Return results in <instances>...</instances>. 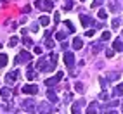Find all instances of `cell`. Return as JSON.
<instances>
[{"instance_id":"cell-3","label":"cell","mask_w":123,"mask_h":114,"mask_svg":"<svg viewBox=\"0 0 123 114\" xmlns=\"http://www.w3.org/2000/svg\"><path fill=\"white\" fill-rule=\"evenodd\" d=\"M64 62H66L68 68H73L75 66V55H73L71 52H64Z\"/></svg>"},{"instance_id":"cell-30","label":"cell","mask_w":123,"mask_h":114,"mask_svg":"<svg viewBox=\"0 0 123 114\" xmlns=\"http://www.w3.org/2000/svg\"><path fill=\"white\" fill-rule=\"evenodd\" d=\"M94 33H95V31H94V29H88V31H87V33H85V35H87V36H94Z\"/></svg>"},{"instance_id":"cell-24","label":"cell","mask_w":123,"mask_h":114,"mask_svg":"<svg viewBox=\"0 0 123 114\" xmlns=\"http://www.w3.org/2000/svg\"><path fill=\"white\" fill-rule=\"evenodd\" d=\"M40 111H43V114H49V111H50V109H49L47 105H43V107H42V105H40Z\"/></svg>"},{"instance_id":"cell-18","label":"cell","mask_w":123,"mask_h":114,"mask_svg":"<svg viewBox=\"0 0 123 114\" xmlns=\"http://www.w3.org/2000/svg\"><path fill=\"white\" fill-rule=\"evenodd\" d=\"M75 86H76V92H80V93H83V90H85V88H83V83H80V81H78V83H76Z\"/></svg>"},{"instance_id":"cell-17","label":"cell","mask_w":123,"mask_h":114,"mask_svg":"<svg viewBox=\"0 0 123 114\" xmlns=\"http://www.w3.org/2000/svg\"><path fill=\"white\" fill-rule=\"evenodd\" d=\"M26 78H28V80H35V78H37V73H33V71H26Z\"/></svg>"},{"instance_id":"cell-28","label":"cell","mask_w":123,"mask_h":114,"mask_svg":"<svg viewBox=\"0 0 123 114\" xmlns=\"http://www.w3.org/2000/svg\"><path fill=\"white\" fill-rule=\"evenodd\" d=\"M101 4H102V0H94V5L92 7H99Z\"/></svg>"},{"instance_id":"cell-31","label":"cell","mask_w":123,"mask_h":114,"mask_svg":"<svg viewBox=\"0 0 123 114\" xmlns=\"http://www.w3.org/2000/svg\"><path fill=\"white\" fill-rule=\"evenodd\" d=\"M47 47H49V48L54 47V42H52V40H47Z\"/></svg>"},{"instance_id":"cell-7","label":"cell","mask_w":123,"mask_h":114,"mask_svg":"<svg viewBox=\"0 0 123 114\" xmlns=\"http://www.w3.org/2000/svg\"><path fill=\"white\" fill-rule=\"evenodd\" d=\"M18 74H19V71L9 73V74L5 76V81H7V83H16V81H18Z\"/></svg>"},{"instance_id":"cell-21","label":"cell","mask_w":123,"mask_h":114,"mask_svg":"<svg viewBox=\"0 0 123 114\" xmlns=\"http://www.w3.org/2000/svg\"><path fill=\"white\" fill-rule=\"evenodd\" d=\"M109 38H111V33H109V31H104V33H102V40L106 42V40H109Z\"/></svg>"},{"instance_id":"cell-16","label":"cell","mask_w":123,"mask_h":114,"mask_svg":"<svg viewBox=\"0 0 123 114\" xmlns=\"http://www.w3.org/2000/svg\"><path fill=\"white\" fill-rule=\"evenodd\" d=\"M18 42H19L18 36H12V38L9 40V45H11V47H16V45H18Z\"/></svg>"},{"instance_id":"cell-12","label":"cell","mask_w":123,"mask_h":114,"mask_svg":"<svg viewBox=\"0 0 123 114\" xmlns=\"http://www.w3.org/2000/svg\"><path fill=\"white\" fill-rule=\"evenodd\" d=\"M0 95H2L4 99H7V97H11V90L9 88H0Z\"/></svg>"},{"instance_id":"cell-9","label":"cell","mask_w":123,"mask_h":114,"mask_svg":"<svg viewBox=\"0 0 123 114\" xmlns=\"http://www.w3.org/2000/svg\"><path fill=\"white\" fill-rule=\"evenodd\" d=\"M38 23L42 24V26H49V23H50V19H49V16H40Z\"/></svg>"},{"instance_id":"cell-15","label":"cell","mask_w":123,"mask_h":114,"mask_svg":"<svg viewBox=\"0 0 123 114\" xmlns=\"http://www.w3.org/2000/svg\"><path fill=\"white\" fill-rule=\"evenodd\" d=\"M97 16H99L101 19H106V17H108V12H106L104 9H99V12H97Z\"/></svg>"},{"instance_id":"cell-8","label":"cell","mask_w":123,"mask_h":114,"mask_svg":"<svg viewBox=\"0 0 123 114\" xmlns=\"http://www.w3.org/2000/svg\"><path fill=\"white\" fill-rule=\"evenodd\" d=\"M73 48H76V50L83 48V42H81V38H75V40H73Z\"/></svg>"},{"instance_id":"cell-2","label":"cell","mask_w":123,"mask_h":114,"mask_svg":"<svg viewBox=\"0 0 123 114\" xmlns=\"http://www.w3.org/2000/svg\"><path fill=\"white\" fill-rule=\"evenodd\" d=\"M30 61H31V54L26 52V50L19 52V55L16 57V62H30Z\"/></svg>"},{"instance_id":"cell-25","label":"cell","mask_w":123,"mask_h":114,"mask_svg":"<svg viewBox=\"0 0 123 114\" xmlns=\"http://www.w3.org/2000/svg\"><path fill=\"white\" fill-rule=\"evenodd\" d=\"M64 24H66V26L71 29V31H75V28H73V24H71V21H66V23H64Z\"/></svg>"},{"instance_id":"cell-23","label":"cell","mask_w":123,"mask_h":114,"mask_svg":"<svg viewBox=\"0 0 123 114\" xmlns=\"http://www.w3.org/2000/svg\"><path fill=\"white\" fill-rule=\"evenodd\" d=\"M73 5H75L73 2H68L66 5H64V11H71V9H73Z\"/></svg>"},{"instance_id":"cell-10","label":"cell","mask_w":123,"mask_h":114,"mask_svg":"<svg viewBox=\"0 0 123 114\" xmlns=\"http://www.w3.org/2000/svg\"><path fill=\"white\" fill-rule=\"evenodd\" d=\"M97 112V104L94 102V104H90L88 105V109H87V114H95Z\"/></svg>"},{"instance_id":"cell-4","label":"cell","mask_w":123,"mask_h":114,"mask_svg":"<svg viewBox=\"0 0 123 114\" xmlns=\"http://www.w3.org/2000/svg\"><path fill=\"white\" fill-rule=\"evenodd\" d=\"M62 74H64V73H57V76L45 80V85H47V86H52V85H55L57 81H61V80H62Z\"/></svg>"},{"instance_id":"cell-34","label":"cell","mask_w":123,"mask_h":114,"mask_svg":"<svg viewBox=\"0 0 123 114\" xmlns=\"http://www.w3.org/2000/svg\"><path fill=\"white\" fill-rule=\"evenodd\" d=\"M109 114H118V112H114V111H113V112H109Z\"/></svg>"},{"instance_id":"cell-14","label":"cell","mask_w":123,"mask_h":114,"mask_svg":"<svg viewBox=\"0 0 123 114\" xmlns=\"http://www.w3.org/2000/svg\"><path fill=\"white\" fill-rule=\"evenodd\" d=\"M47 97H49V99H50L52 102H57V95H55V92L49 90V92H47Z\"/></svg>"},{"instance_id":"cell-32","label":"cell","mask_w":123,"mask_h":114,"mask_svg":"<svg viewBox=\"0 0 123 114\" xmlns=\"http://www.w3.org/2000/svg\"><path fill=\"white\" fill-rule=\"evenodd\" d=\"M106 55H108V57H113V55H114V50H108V52H106Z\"/></svg>"},{"instance_id":"cell-6","label":"cell","mask_w":123,"mask_h":114,"mask_svg":"<svg viewBox=\"0 0 123 114\" xmlns=\"http://www.w3.org/2000/svg\"><path fill=\"white\" fill-rule=\"evenodd\" d=\"M80 23H81V26H83V28H87V26H92V24H95L92 19L88 17V16H83V14L80 16Z\"/></svg>"},{"instance_id":"cell-19","label":"cell","mask_w":123,"mask_h":114,"mask_svg":"<svg viewBox=\"0 0 123 114\" xmlns=\"http://www.w3.org/2000/svg\"><path fill=\"white\" fill-rule=\"evenodd\" d=\"M78 111H80V104H73L71 112H73V114H78Z\"/></svg>"},{"instance_id":"cell-33","label":"cell","mask_w":123,"mask_h":114,"mask_svg":"<svg viewBox=\"0 0 123 114\" xmlns=\"http://www.w3.org/2000/svg\"><path fill=\"white\" fill-rule=\"evenodd\" d=\"M35 54H42V48H40V47H35Z\"/></svg>"},{"instance_id":"cell-11","label":"cell","mask_w":123,"mask_h":114,"mask_svg":"<svg viewBox=\"0 0 123 114\" xmlns=\"http://www.w3.org/2000/svg\"><path fill=\"white\" fill-rule=\"evenodd\" d=\"M7 61H9V59H7V55L5 54H0V68H5L7 66Z\"/></svg>"},{"instance_id":"cell-36","label":"cell","mask_w":123,"mask_h":114,"mask_svg":"<svg viewBox=\"0 0 123 114\" xmlns=\"http://www.w3.org/2000/svg\"><path fill=\"white\" fill-rule=\"evenodd\" d=\"M81 2H85V0H81Z\"/></svg>"},{"instance_id":"cell-22","label":"cell","mask_w":123,"mask_h":114,"mask_svg":"<svg viewBox=\"0 0 123 114\" xmlns=\"http://www.w3.org/2000/svg\"><path fill=\"white\" fill-rule=\"evenodd\" d=\"M23 43H24V45H31L33 42H31V38H28V36H24V38H23Z\"/></svg>"},{"instance_id":"cell-29","label":"cell","mask_w":123,"mask_h":114,"mask_svg":"<svg viewBox=\"0 0 123 114\" xmlns=\"http://www.w3.org/2000/svg\"><path fill=\"white\" fill-rule=\"evenodd\" d=\"M99 99H102V100H106V99H108V93H106V92H102V93L99 95Z\"/></svg>"},{"instance_id":"cell-35","label":"cell","mask_w":123,"mask_h":114,"mask_svg":"<svg viewBox=\"0 0 123 114\" xmlns=\"http://www.w3.org/2000/svg\"><path fill=\"white\" fill-rule=\"evenodd\" d=\"M0 48H2V43H0Z\"/></svg>"},{"instance_id":"cell-20","label":"cell","mask_w":123,"mask_h":114,"mask_svg":"<svg viewBox=\"0 0 123 114\" xmlns=\"http://www.w3.org/2000/svg\"><path fill=\"white\" fill-rule=\"evenodd\" d=\"M55 38H57V40H61V42H62V40L66 38V33H62V31H59V33H55Z\"/></svg>"},{"instance_id":"cell-5","label":"cell","mask_w":123,"mask_h":114,"mask_svg":"<svg viewBox=\"0 0 123 114\" xmlns=\"http://www.w3.org/2000/svg\"><path fill=\"white\" fill-rule=\"evenodd\" d=\"M37 92H38V86H37V85H24V86H23V93L35 95Z\"/></svg>"},{"instance_id":"cell-26","label":"cell","mask_w":123,"mask_h":114,"mask_svg":"<svg viewBox=\"0 0 123 114\" xmlns=\"http://www.w3.org/2000/svg\"><path fill=\"white\" fill-rule=\"evenodd\" d=\"M114 93H116V95H121V85H118V86H116V90H114Z\"/></svg>"},{"instance_id":"cell-27","label":"cell","mask_w":123,"mask_h":114,"mask_svg":"<svg viewBox=\"0 0 123 114\" xmlns=\"http://www.w3.org/2000/svg\"><path fill=\"white\" fill-rule=\"evenodd\" d=\"M113 28H120V21H118V19L113 21Z\"/></svg>"},{"instance_id":"cell-13","label":"cell","mask_w":123,"mask_h":114,"mask_svg":"<svg viewBox=\"0 0 123 114\" xmlns=\"http://www.w3.org/2000/svg\"><path fill=\"white\" fill-rule=\"evenodd\" d=\"M113 47H114V50H121V38H116L114 40V43H113Z\"/></svg>"},{"instance_id":"cell-1","label":"cell","mask_w":123,"mask_h":114,"mask_svg":"<svg viewBox=\"0 0 123 114\" xmlns=\"http://www.w3.org/2000/svg\"><path fill=\"white\" fill-rule=\"evenodd\" d=\"M37 7L38 9H43V11H52L54 9V2L52 0H47V2H43V0H37Z\"/></svg>"}]
</instances>
